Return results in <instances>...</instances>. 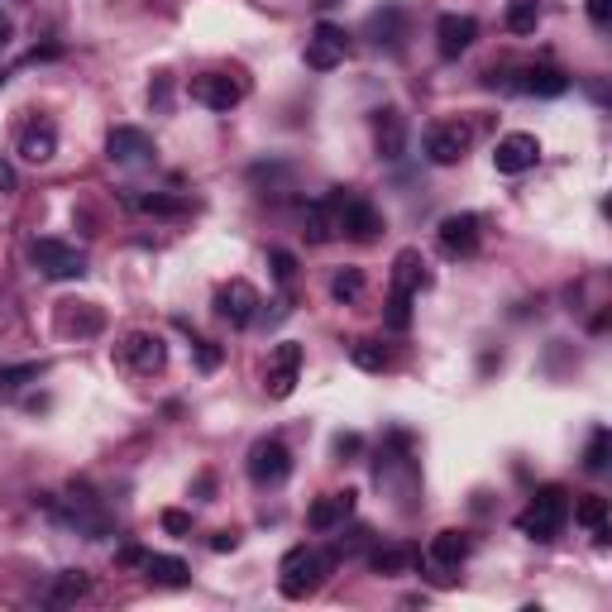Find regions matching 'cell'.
I'll return each instance as SVG.
<instances>
[{"label": "cell", "mask_w": 612, "mask_h": 612, "mask_svg": "<svg viewBox=\"0 0 612 612\" xmlns=\"http://www.w3.org/2000/svg\"><path fill=\"white\" fill-rule=\"evenodd\" d=\"M565 522H569V493L560 488V483H546V488L526 503L522 517H517L522 536H531V541H555Z\"/></svg>", "instance_id": "cell-1"}, {"label": "cell", "mask_w": 612, "mask_h": 612, "mask_svg": "<svg viewBox=\"0 0 612 612\" xmlns=\"http://www.w3.org/2000/svg\"><path fill=\"white\" fill-rule=\"evenodd\" d=\"M321 579H326V555L311 546H292L283 555V565H278V589H283V598H306V593L321 589Z\"/></svg>", "instance_id": "cell-2"}, {"label": "cell", "mask_w": 612, "mask_h": 612, "mask_svg": "<svg viewBox=\"0 0 612 612\" xmlns=\"http://www.w3.org/2000/svg\"><path fill=\"white\" fill-rule=\"evenodd\" d=\"M29 259H34V268H39L44 278H53V283H67V278H82V273H87V254L67 240H34L29 244Z\"/></svg>", "instance_id": "cell-3"}, {"label": "cell", "mask_w": 612, "mask_h": 612, "mask_svg": "<svg viewBox=\"0 0 612 612\" xmlns=\"http://www.w3.org/2000/svg\"><path fill=\"white\" fill-rule=\"evenodd\" d=\"M330 201H335V216H340V235H350V240H373V235L383 230V216H378L364 197H354V192H330Z\"/></svg>", "instance_id": "cell-4"}, {"label": "cell", "mask_w": 612, "mask_h": 612, "mask_svg": "<svg viewBox=\"0 0 612 612\" xmlns=\"http://www.w3.org/2000/svg\"><path fill=\"white\" fill-rule=\"evenodd\" d=\"M345 53H350V34L340 29V24L321 20L311 29V39H306V67H316V72H330V67L345 63Z\"/></svg>", "instance_id": "cell-5"}, {"label": "cell", "mask_w": 612, "mask_h": 612, "mask_svg": "<svg viewBox=\"0 0 612 612\" xmlns=\"http://www.w3.org/2000/svg\"><path fill=\"white\" fill-rule=\"evenodd\" d=\"M292 474V455H287L283 440H254L249 450V479L259 488H278V483Z\"/></svg>", "instance_id": "cell-6"}, {"label": "cell", "mask_w": 612, "mask_h": 612, "mask_svg": "<svg viewBox=\"0 0 612 612\" xmlns=\"http://www.w3.org/2000/svg\"><path fill=\"white\" fill-rule=\"evenodd\" d=\"M297 373H302V345H278V350L268 354V369H263V393L273 397V402L292 397Z\"/></svg>", "instance_id": "cell-7"}, {"label": "cell", "mask_w": 612, "mask_h": 612, "mask_svg": "<svg viewBox=\"0 0 612 612\" xmlns=\"http://www.w3.org/2000/svg\"><path fill=\"white\" fill-rule=\"evenodd\" d=\"M192 101L206 110H235L244 101V82L230 77V72H206V77H192Z\"/></svg>", "instance_id": "cell-8"}, {"label": "cell", "mask_w": 612, "mask_h": 612, "mask_svg": "<svg viewBox=\"0 0 612 612\" xmlns=\"http://www.w3.org/2000/svg\"><path fill=\"white\" fill-rule=\"evenodd\" d=\"M263 297L254 292V283H244V278H235V283H225L216 292V316L220 321H230V326H249L254 316H259Z\"/></svg>", "instance_id": "cell-9"}, {"label": "cell", "mask_w": 612, "mask_h": 612, "mask_svg": "<svg viewBox=\"0 0 612 612\" xmlns=\"http://www.w3.org/2000/svg\"><path fill=\"white\" fill-rule=\"evenodd\" d=\"M541 163V144H536V134H507L498 139V149H493V168L503 177H517V173H531Z\"/></svg>", "instance_id": "cell-10"}, {"label": "cell", "mask_w": 612, "mask_h": 612, "mask_svg": "<svg viewBox=\"0 0 612 612\" xmlns=\"http://www.w3.org/2000/svg\"><path fill=\"white\" fill-rule=\"evenodd\" d=\"M106 153H110V163L139 168V163H149L153 158V139L144 130H134V125H115L110 139H106Z\"/></svg>", "instance_id": "cell-11"}, {"label": "cell", "mask_w": 612, "mask_h": 612, "mask_svg": "<svg viewBox=\"0 0 612 612\" xmlns=\"http://www.w3.org/2000/svg\"><path fill=\"white\" fill-rule=\"evenodd\" d=\"M440 249H445L450 259H469V254L479 249V216L459 211V216L440 220Z\"/></svg>", "instance_id": "cell-12"}, {"label": "cell", "mask_w": 612, "mask_h": 612, "mask_svg": "<svg viewBox=\"0 0 612 612\" xmlns=\"http://www.w3.org/2000/svg\"><path fill=\"white\" fill-rule=\"evenodd\" d=\"M120 354H125V364H130L134 373H158L163 364H168V345H163L158 335H149V330H134V335H125Z\"/></svg>", "instance_id": "cell-13"}, {"label": "cell", "mask_w": 612, "mask_h": 612, "mask_svg": "<svg viewBox=\"0 0 612 612\" xmlns=\"http://www.w3.org/2000/svg\"><path fill=\"white\" fill-rule=\"evenodd\" d=\"M436 39H440V58H459V53H469L474 39H479V20L474 15H440Z\"/></svg>", "instance_id": "cell-14"}, {"label": "cell", "mask_w": 612, "mask_h": 612, "mask_svg": "<svg viewBox=\"0 0 612 612\" xmlns=\"http://www.w3.org/2000/svg\"><path fill=\"white\" fill-rule=\"evenodd\" d=\"M464 149H469V130H464V125H436V130L426 134V158L440 163V168L459 163Z\"/></svg>", "instance_id": "cell-15"}, {"label": "cell", "mask_w": 612, "mask_h": 612, "mask_svg": "<svg viewBox=\"0 0 612 612\" xmlns=\"http://www.w3.org/2000/svg\"><path fill=\"white\" fill-rule=\"evenodd\" d=\"M58 512H63V522H67V526H77V531H82V536H91V541L110 536L106 512L91 503V498H77V493H72V498H63V507H58Z\"/></svg>", "instance_id": "cell-16"}, {"label": "cell", "mask_w": 612, "mask_h": 612, "mask_svg": "<svg viewBox=\"0 0 612 612\" xmlns=\"http://www.w3.org/2000/svg\"><path fill=\"white\" fill-rule=\"evenodd\" d=\"M393 287L407 292V297H421V292L431 287V268H426V259H421L416 249H402L393 259Z\"/></svg>", "instance_id": "cell-17"}, {"label": "cell", "mask_w": 612, "mask_h": 612, "mask_svg": "<svg viewBox=\"0 0 612 612\" xmlns=\"http://www.w3.org/2000/svg\"><path fill=\"white\" fill-rule=\"evenodd\" d=\"M350 512H354V493H350V488H345V493H326V498H316V503H311L306 526H311V531H330V526L345 522Z\"/></svg>", "instance_id": "cell-18"}, {"label": "cell", "mask_w": 612, "mask_h": 612, "mask_svg": "<svg viewBox=\"0 0 612 612\" xmlns=\"http://www.w3.org/2000/svg\"><path fill=\"white\" fill-rule=\"evenodd\" d=\"M53 153H58V130H53L48 120L24 125V134H20V158L24 163H48Z\"/></svg>", "instance_id": "cell-19"}, {"label": "cell", "mask_w": 612, "mask_h": 612, "mask_svg": "<svg viewBox=\"0 0 612 612\" xmlns=\"http://www.w3.org/2000/svg\"><path fill=\"white\" fill-rule=\"evenodd\" d=\"M373 139H378V158H402V144H407V125L397 110H378L373 115Z\"/></svg>", "instance_id": "cell-20"}, {"label": "cell", "mask_w": 612, "mask_h": 612, "mask_svg": "<svg viewBox=\"0 0 612 612\" xmlns=\"http://www.w3.org/2000/svg\"><path fill=\"white\" fill-rule=\"evenodd\" d=\"M340 235V216H335V201H306V240L311 244H330Z\"/></svg>", "instance_id": "cell-21"}, {"label": "cell", "mask_w": 612, "mask_h": 612, "mask_svg": "<svg viewBox=\"0 0 612 612\" xmlns=\"http://www.w3.org/2000/svg\"><path fill=\"white\" fill-rule=\"evenodd\" d=\"M517 91H526V96H565L569 77L560 67H526V72H517Z\"/></svg>", "instance_id": "cell-22"}, {"label": "cell", "mask_w": 612, "mask_h": 612, "mask_svg": "<svg viewBox=\"0 0 612 612\" xmlns=\"http://www.w3.org/2000/svg\"><path fill=\"white\" fill-rule=\"evenodd\" d=\"M369 34H373V44L383 48H402V39H407V20H402V10L397 5H388V10H378V15H369Z\"/></svg>", "instance_id": "cell-23"}, {"label": "cell", "mask_w": 612, "mask_h": 612, "mask_svg": "<svg viewBox=\"0 0 612 612\" xmlns=\"http://www.w3.org/2000/svg\"><path fill=\"white\" fill-rule=\"evenodd\" d=\"M144 574H149L153 584H163V589H182L192 579V569L182 565L177 555H144Z\"/></svg>", "instance_id": "cell-24"}, {"label": "cell", "mask_w": 612, "mask_h": 612, "mask_svg": "<svg viewBox=\"0 0 612 612\" xmlns=\"http://www.w3.org/2000/svg\"><path fill=\"white\" fill-rule=\"evenodd\" d=\"M469 536H464V531H455V526H450V531H436V541H431V560H436V565H464V560H469Z\"/></svg>", "instance_id": "cell-25"}, {"label": "cell", "mask_w": 612, "mask_h": 612, "mask_svg": "<svg viewBox=\"0 0 612 612\" xmlns=\"http://www.w3.org/2000/svg\"><path fill=\"white\" fill-rule=\"evenodd\" d=\"M574 522L589 526L598 541H608V503H603V498H584V503L574 507Z\"/></svg>", "instance_id": "cell-26"}, {"label": "cell", "mask_w": 612, "mask_h": 612, "mask_svg": "<svg viewBox=\"0 0 612 612\" xmlns=\"http://www.w3.org/2000/svg\"><path fill=\"white\" fill-rule=\"evenodd\" d=\"M541 24V5L536 0H507V29L512 34H536Z\"/></svg>", "instance_id": "cell-27"}, {"label": "cell", "mask_w": 612, "mask_h": 612, "mask_svg": "<svg viewBox=\"0 0 612 612\" xmlns=\"http://www.w3.org/2000/svg\"><path fill=\"white\" fill-rule=\"evenodd\" d=\"M330 297H335V302H359V297H364V273H359V268H340V273L330 278Z\"/></svg>", "instance_id": "cell-28"}, {"label": "cell", "mask_w": 612, "mask_h": 612, "mask_svg": "<svg viewBox=\"0 0 612 612\" xmlns=\"http://www.w3.org/2000/svg\"><path fill=\"white\" fill-rule=\"evenodd\" d=\"M350 359L364 373H383V369H388V350H383V345H373V340H359V345H350Z\"/></svg>", "instance_id": "cell-29"}, {"label": "cell", "mask_w": 612, "mask_h": 612, "mask_svg": "<svg viewBox=\"0 0 612 612\" xmlns=\"http://www.w3.org/2000/svg\"><path fill=\"white\" fill-rule=\"evenodd\" d=\"M134 211H149V216H182L187 201H173V197H130Z\"/></svg>", "instance_id": "cell-30"}, {"label": "cell", "mask_w": 612, "mask_h": 612, "mask_svg": "<svg viewBox=\"0 0 612 612\" xmlns=\"http://www.w3.org/2000/svg\"><path fill=\"white\" fill-rule=\"evenodd\" d=\"M29 378H39V364H15V369H0V397L20 393Z\"/></svg>", "instance_id": "cell-31"}, {"label": "cell", "mask_w": 612, "mask_h": 612, "mask_svg": "<svg viewBox=\"0 0 612 612\" xmlns=\"http://www.w3.org/2000/svg\"><path fill=\"white\" fill-rule=\"evenodd\" d=\"M87 593V574H58L53 584V603H77Z\"/></svg>", "instance_id": "cell-32"}, {"label": "cell", "mask_w": 612, "mask_h": 612, "mask_svg": "<svg viewBox=\"0 0 612 612\" xmlns=\"http://www.w3.org/2000/svg\"><path fill=\"white\" fill-rule=\"evenodd\" d=\"M388 326L393 330L412 326V297H407V292H397V287H393V297H388Z\"/></svg>", "instance_id": "cell-33"}, {"label": "cell", "mask_w": 612, "mask_h": 612, "mask_svg": "<svg viewBox=\"0 0 612 612\" xmlns=\"http://www.w3.org/2000/svg\"><path fill=\"white\" fill-rule=\"evenodd\" d=\"M584 469H589V474H603V469H608V431H593L589 455H584Z\"/></svg>", "instance_id": "cell-34"}, {"label": "cell", "mask_w": 612, "mask_h": 612, "mask_svg": "<svg viewBox=\"0 0 612 612\" xmlns=\"http://www.w3.org/2000/svg\"><path fill=\"white\" fill-rule=\"evenodd\" d=\"M402 565H407V550H373V569L378 574H393Z\"/></svg>", "instance_id": "cell-35"}, {"label": "cell", "mask_w": 612, "mask_h": 612, "mask_svg": "<svg viewBox=\"0 0 612 612\" xmlns=\"http://www.w3.org/2000/svg\"><path fill=\"white\" fill-rule=\"evenodd\" d=\"M163 531L187 536V531H192V517H187V512H177V507H168V512H163Z\"/></svg>", "instance_id": "cell-36"}, {"label": "cell", "mask_w": 612, "mask_h": 612, "mask_svg": "<svg viewBox=\"0 0 612 612\" xmlns=\"http://www.w3.org/2000/svg\"><path fill=\"white\" fill-rule=\"evenodd\" d=\"M273 273H278L283 283H292V273H297V259H292L287 249H273Z\"/></svg>", "instance_id": "cell-37"}, {"label": "cell", "mask_w": 612, "mask_h": 612, "mask_svg": "<svg viewBox=\"0 0 612 612\" xmlns=\"http://www.w3.org/2000/svg\"><path fill=\"white\" fill-rule=\"evenodd\" d=\"M589 20L598 24V29H608V20H612V0H589Z\"/></svg>", "instance_id": "cell-38"}, {"label": "cell", "mask_w": 612, "mask_h": 612, "mask_svg": "<svg viewBox=\"0 0 612 612\" xmlns=\"http://www.w3.org/2000/svg\"><path fill=\"white\" fill-rule=\"evenodd\" d=\"M197 354H201V369H216L220 364V350L211 345V340H197Z\"/></svg>", "instance_id": "cell-39"}, {"label": "cell", "mask_w": 612, "mask_h": 612, "mask_svg": "<svg viewBox=\"0 0 612 612\" xmlns=\"http://www.w3.org/2000/svg\"><path fill=\"white\" fill-rule=\"evenodd\" d=\"M15 182H20V177H15V168H10V158L0 153V192H15Z\"/></svg>", "instance_id": "cell-40"}, {"label": "cell", "mask_w": 612, "mask_h": 612, "mask_svg": "<svg viewBox=\"0 0 612 612\" xmlns=\"http://www.w3.org/2000/svg\"><path fill=\"white\" fill-rule=\"evenodd\" d=\"M211 546H216V550H235V546H240V536H235V531H220Z\"/></svg>", "instance_id": "cell-41"}, {"label": "cell", "mask_w": 612, "mask_h": 612, "mask_svg": "<svg viewBox=\"0 0 612 612\" xmlns=\"http://www.w3.org/2000/svg\"><path fill=\"white\" fill-rule=\"evenodd\" d=\"M10 34H15V24H10V15H0V48L10 44Z\"/></svg>", "instance_id": "cell-42"}, {"label": "cell", "mask_w": 612, "mask_h": 612, "mask_svg": "<svg viewBox=\"0 0 612 612\" xmlns=\"http://www.w3.org/2000/svg\"><path fill=\"white\" fill-rule=\"evenodd\" d=\"M321 5H335V0H321Z\"/></svg>", "instance_id": "cell-43"}]
</instances>
